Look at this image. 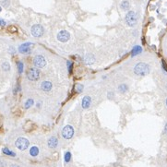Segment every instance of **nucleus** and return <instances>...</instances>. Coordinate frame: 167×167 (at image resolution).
I'll list each match as a JSON object with an SVG mask.
<instances>
[{"label": "nucleus", "instance_id": "nucleus-1", "mask_svg": "<svg viewBox=\"0 0 167 167\" xmlns=\"http://www.w3.org/2000/svg\"><path fill=\"white\" fill-rule=\"evenodd\" d=\"M149 66L148 64L143 63V62H139L138 63L134 68V72L138 76H146L149 73Z\"/></svg>", "mask_w": 167, "mask_h": 167}, {"label": "nucleus", "instance_id": "nucleus-30", "mask_svg": "<svg viewBox=\"0 0 167 167\" xmlns=\"http://www.w3.org/2000/svg\"><path fill=\"white\" fill-rule=\"evenodd\" d=\"M166 105H167V99H166Z\"/></svg>", "mask_w": 167, "mask_h": 167}, {"label": "nucleus", "instance_id": "nucleus-12", "mask_svg": "<svg viewBox=\"0 0 167 167\" xmlns=\"http://www.w3.org/2000/svg\"><path fill=\"white\" fill-rule=\"evenodd\" d=\"M52 87H53V85L50 81H43L41 84V89L43 91H50L52 90Z\"/></svg>", "mask_w": 167, "mask_h": 167}, {"label": "nucleus", "instance_id": "nucleus-21", "mask_svg": "<svg viewBox=\"0 0 167 167\" xmlns=\"http://www.w3.org/2000/svg\"><path fill=\"white\" fill-rule=\"evenodd\" d=\"M129 8V3L127 1H123L121 3V8L124 10H127Z\"/></svg>", "mask_w": 167, "mask_h": 167}, {"label": "nucleus", "instance_id": "nucleus-15", "mask_svg": "<svg viewBox=\"0 0 167 167\" xmlns=\"http://www.w3.org/2000/svg\"><path fill=\"white\" fill-rule=\"evenodd\" d=\"M142 52V48L140 47V46L137 45V46H135L134 48L132 49V56H137V55H139V54H140Z\"/></svg>", "mask_w": 167, "mask_h": 167}, {"label": "nucleus", "instance_id": "nucleus-25", "mask_svg": "<svg viewBox=\"0 0 167 167\" xmlns=\"http://www.w3.org/2000/svg\"><path fill=\"white\" fill-rule=\"evenodd\" d=\"M17 28H16L15 26H9V27H8V31H10V32H16V31H17Z\"/></svg>", "mask_w": 167, "mask_h": 167}, {"label": "nucleus", "instance_id": "nucleus-5", "mask_svg": "<svg viewBox=\"0 0 167 167\" xmlns=\"http://www.w3.org/2000/svg\"><path fill=\"white\" fill-rule=\"evenodd\" d=\"M74 135V128L71 126L68 125L62 129V137L65 139H72Z\"/></svg>", "mask_w": 167, "mask_h": 167}, {"label": "nucleus", "instance_id": "nucleus-7", "mask_svg": "<svg viewBox=\"0 0 167 167\" xmlns=\"http://www.w3.org/2000/svg\"><path fill=\"white\" fill-rule=\"evenodd\" d=\"M33 64H34V66L36 68H38V69H43V66L46 65V60L44 59L43 56H36L33 59Z\"/></svg>", "mask_w": 167, "mask_h": 167}, {"label": "nucleus", "instance_id": "nucleus-3", "mask_svg": "<svg viewBox=\"0 0 167 167\" xmlns=\"http://www.w3.org/2000/svg\"><path fill=\"white\" fill-rule=\"evenodd\" d=\"M16 147L18 148L20 151H25V149H28L29 145H30V142L27 139L25 138H19L15 142Z\"/></svg>", "mask_w": 167, "mask_h": 167}, {"label": "nucleus", "instance_id": "nucleus-17", "mask_svg": "<svg viewBox=\"0 0 167 167\" xmlns=\"http://www.w3.org/2000/svg\"><path fill=\"white\" fill-rule=\"evenodd\" d=\"M71 152H66V153H65V155H64V160H65V162L66 163H69L71 161Z\"/></svg>", "mask_w": 167, "mask_h": 167}, {"label": "nucleus", "instance_id": "nucleus-23", "mask_svg": "<svg viewBox=\"0 0 167 167\" xmlns=\"http://www.w3.org/2000/svg\"><path fill=\"white\" fill-rule=\"evenodd\" d=\"M2 69H4V70H9L10 69V66H9V64H8V62H4L2 65Z\"/></svg>", "mask_w": 167, "mask_h": 167}, {"label": "nucleus", "instance_id": "nucleus-2", "mask_svg": "<svg viewBox=\"0 0 167 167\" xmlns=\"http://www.w3.org/2000/svg\"><path fill=\"white\" fill-rule=\"evenodd\" d=\"M125 20H126V22H127V25L130 26V27H133V26L137 24V15H136V13L134 11H129L126 15Z\"/></svg>", "mask_w": 167, "mask_h": 167}, {"label": "nucleus", "instance_id": "nucleus-19", "mask_svg": "<svg viewBox=\"0 0 167 167\" xmlns=\"http://www.w3.org/2000/svg\"><path fill=\"white\" fill-rule=\"evenodd\" d=\"M127 90H128V87L127 86V84H121V85L118 87V91H120V92H126Z\"/></svg>", "mask_w": 167, "mask_h": 167}, {"label": "nucleus", "instance_id": "nucleus-10", "mask_svg": "<svg viewBox=\"0 0 167 167\" xmlns=\"http://www.w3.org/2000/svg\"><path fill=\"white\" fill-rule=\"evenodd\" d=\"M47 145L50 149H56L58 146V139L56 137H51L47 141Z\"/></svg>", "mask_w": 167, "mask_h": 167}, {"label": "nucleus", "instance_id": "nucleus-6", "mask_svg": "<svg viewBox=\"0 0 167 167\" xmlns=\"http://www.w3.org/2000/svg\"><path fill=\"white\" fill-rule=\"evenodd\" d=\"M31 34H32L34 37H41V36L43 34V28L42 25H39V24H35L31 27Z\"/></svg>", "mask_w": 167, "mask_h": 167}, {"label": "nucleus", "instance_id": "nucleus-11", "mask_svg": "<svg viewBox=\"0 0 167 167\" xmlns=\"http://www.w3.org/2000/svg\"><path fill=\"white\" fill-rule=\"evenodd\" d=\"M91 98L90 96H84L82 99V103H81V106L83 109H88L91 106Z\"/></svg>", "mask_w": 167, "mask_h": 167}, {"label": "nucleus", "instance_id": "nucleus-9", "mask_svg": "<svg viewBox=\"0 0 167 167\" xmlns=\"http://www.w3.org/2000/svg\"><path fill=\"white\" fill-rule=\"evenodd\" d=\"M31 46H33V43H25L21 44V45L19 47V51H20L21 54H30V51H31Z\"/></svg>", "mask_w": 167, "mask_h": 167}, {"label": "nucleus", "instance_id": "nucleus-31", "mask_svg": "<svg viewBox=\"0 0 167 167\" xmlns=\"http://www.w3.org/2000/svg\"><path fill=\"white\" fill-rule=\"evenodd\" d=\"M0 11H1V7H0Z\"/></svg>", "mask_w": 167, "mask_h": 167}, {"label": "nucleus", "instance_id": "nucleus-22", "mask_svg": "<svg viewBox=\"0 0 167 167\" xmlns=\"http://www.w3.org/2000/svg\"><path fill=\"white\" fill-rule=\"evenodd\" d=\"M66 66H68V70H69V73H71V72H72V69H73V62H72V61H68Z\"/></svg>", "mask_w": 167, "mask_h": 167}, {"label": "nucleus", "instance_id": "nucleus-20", "mask_svg": "<svg viewBox=\"0 0 167 167\" xmlns=\"http://www.w3.org/2000/svg\"><path fill=\"white\" fill-rule=\"evenodd\" d=\"M17 66H18L19 73L21 74L23 72V69H24V65H23V63L22 62H20V61H19L18 63H17Z\"/></svg>", "mask_w": 167, "mask_h": 167}, {"label": "nucleus", "instance_id": "nucleus-29", "mask_svg": "<svg viewBox=\"0 0 167 167\" xmlns=\"http://www.w3.org/2000/svg\"><path fill=\"white\" fill-rule=\"evenodd\" d=\"M165 133H166V135H167V124H166V126H165Z\"/></svg>", "mask_w": 167, "mask_h": 167}, {"label": "nucleus", "instance_id": "nucleus-18", "mask_svg": "<svg viewBox=\"0 0 167 167\" xmlns=\"http://www.w3.org/2000/svg\"><path fill=\"white\" fill-rule=\"evenodd\" d=\"M33 104H34V101H33V99H28V100L25 102V104H24V106H25L26 109H29L30 106H32Z\"/></svg>", "mask_w": 167, "mask_h": 167}, {"label": "nucleus", "instance_id": "nucleus-13", "mask_svg": "<svg viewBox=\"0 0 167 167\" xmlns=\"http://www.w3.org/2000/svg\"><path fill=\"white\" fill-rule=\"evenodd\" d=\"M39 148L37 146H32V147L30 149V156H32V157H36V156H38L39 155Z\"/></svg>", "mask_w": 167, "mask_h": 167}, {"label": "nucleus", "instance_id": "nucleus-27", "mask_svg": "<svg viewBox=\"0 0 167 167\" xmlns=\"http://www.w3.org/2000/svg\"><path fill=\"white\" fill-rule=\"evenodd\" d=\"M162 66H163V68H164V69H165V70L167 71V65H166V64H165L164 61H162Z\"/></svg>", "mask_w": 167, "mask_h": 167}, {"label": "nucleus", "instance_id": "nucleus-14", "mask_svg": "<svg viewBox=\"0 0 167 167\" xmlns=\"http://www.w3.org/2000/svg\"><path fill=\"white\" fill-rule=\"evenodd\" d=\"M84 61H85L87 64H92L94 62V56H92V55H91V54H88V55H86L85 57H84Z\"/></svg>", "mask_w": 167, "mask_h": 167}, {"label": "nucleus", "instance_id": "nucleus-26", "mask_svg": "<svg viewBox=\"0 0 167 167\" xmlns=\"http://www.w3.org/2000/svg\"><path fill=\"white\" fill-rule=\"evenodd\" d=\"M6 21H4L3 20H0V26H5Z\"/></svg>", "mask_w": 167, "mask_h": 167}, {"label": "nucleus", "instance_id": "nucleus-28", "mask_svg": "<svg viewBox=\"0 0 167 167\" xmlns=\"http://www.w3.org/2000/svg\"><path fill=\"white\" fill-rule=\"evenodd\" d=\"M10 167H20L19 165H17V164H12Z\"/></svg>", "mask_w": 167, "mask_h": 167}, {"label": "nucleus", "instance_id": "nucleus-16", "mask_svg": "<svg viewBox=\"0 0 167 167\" xmlns=\"http://www.w3.org/2000/svg\"><path fill=\"white\" fill-rule=\"evenodd\" d=\"M2 152L4 154L8 155V156H11V157H15L16 156V153L14 152H12V151H10L9 149H8V148H4V149H2Z\"/></svg>", "mask_w": 167, "mask_h": 167}, {"label": "nucleus", "instance_id": "nucleus-4", "mask_svg": "<svg viewBox=\"0 0 167 167\" xmlns=\"http://www.w3.org/2000/svg\"><path fill=\"white\" fill-rule=\"evenodd\" d=\"M27 78L31 81L38 80L40 78V71L35 68H31L27 71Z\"/></svg>", "mask_w": 167, "mask_h": 167}, {"label": "nucleus", "instance_id": "nucleus-8", "mask_svg": "<svg viewBox=\"0 0 167 167\" xmlns=\"http://www.w3.org/2000/svg\"><path fill=\"white\" fill-rule=\"evenodd\" d=\"M70 38V35H69V32L66 31V30H60L58 33H57V40L59 42H62V43H66L69 40Z\"/></svg>", "mask_w": 167, "mask_h": 167}, {"label": "nucleus", "instance_id": "nucleus-24", "mask_svg": "<svg viewBox=\"0 0 167 167\" xmlns=\"http://www.w3.org/2000/svg\"><path fill=\"white\" fill-rule=\"evenodd\" d=\"M75 88H76V91H78V92H81L84 87H83V85H82V84H77Z\"/></svg>", "mask_w": 167, "mask_h": 167}]
</instances>
